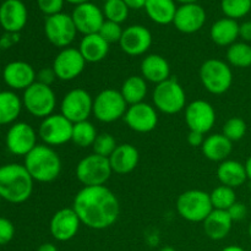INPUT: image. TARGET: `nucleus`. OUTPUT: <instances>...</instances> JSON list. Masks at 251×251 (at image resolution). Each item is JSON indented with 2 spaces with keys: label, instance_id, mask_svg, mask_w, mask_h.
<instances>
[{
  "label": "nucleus",
  "instance_id": "c03bdc74",
  "mask_svg": "<svg viewBox=\"0 0 251 251\" xmlns=\"http://www.w3.org/2000/svg\"><path fill=\"white\" fill-rule=\"evenodd\" d=\"M55 78L56 75L54 73L53 68H44L39 70L38 74H37V81L47 86H50L55 81Z\"/></svg>",
  "mask_w": 251,
  "mask_h": 251
},
{
  "label": "nucleus",
  "instance_id": "09e8293b",
  "mask_svg": "<svg viewBox=\"0 0 251 251\" xmlns=\"http://www.w3.org/2000/svg\"><path fill=\"white\" fill-rule=\"evenodd\" d=\"M37 251H58V248L51 243H44L37 249Z\"/></svg>",
  "mask_w": 251,
  "mask_h": 251
},
{
  "label": "nucleus",
  "instance_id": "f704fd0d",
  "mask_svg": "<svg viewBox=\"0 0 251 251\" xmlns=\"http://www.w3.org/2000/svg\"><path fill=\"white\" fill-rule=\"evenodd\" d=\"M213 210L228 211L232 205L237 202V195L234 189L226 185H220L213 189L210 194Z\"/></svg>",
  "mask_w": 251,
  "mask_h": 251
},
{
  "label": "nucleus",
  "instance_id": "39448f33",
  "mask_svg": "<svg viewBox=\"0 0 251 251\" xmlns=\"http://www.w3.org/2000/svg\"><path fill=\"white\" fill-rule=\"evenodd\" d=\"M176 211L181 218L189 222H203L213 211L210 194L199 189L180 194L176 200Z\"/></svg>",
  "mask_w": 251,
  "mask_h": 251
},
{
  "label": "nucleus",
  "instance_id": "e433bc0d",
  "mask_svg": "<svg viewBox=\"0 0 251 251\" xmlns=\"http://www.w3.org/2000/svg\"><path fill=\"white\" fill-rule=\"evenodd\" d=\"M221 9L228 19H242L251 11V0H222Z\"/></svg>",
  "mask_w": 251,
  "mask_h": 251
},
{
  "label": "nucleus",
  "instance_id": "5701e85b",
  "mask_svg": "<svg viewBox=\"0 0 251 251\" xmlns=\"http://www.w3.org/2000/svg\"><path fill=\"white\" fill-rule=\"evenodd\" d=\"M140 161V153L135 146L130 144L118 145L115 151L110 154L109 163L113 173L125 176L134 171Z\"/></svg>",
  "mask_w": 251,
  "mask_h": 251
},
{
  "label": "nucleus",
  "instance_id": "a18cd8bd",
  "mask_svg": "<svg viewBox=\"0 0 251 251\" xmlns=\"http://www.w3.org/2000/svg\"><path fill=\"white\" fill-rule=\"evenodd\" d=\"M205 141V135L198 131H190L188 135V142L193 147H201Z\"/></svg>",
  "mask_w": 251,
  "mask_h": 251
},
{
  "label": "nucleus",
  "instance_id": "4be33fe9",
  "mask_svg": "<svg viewBox=\"0 0 251 251\" xmlns=\"http://www.w3.org/2000/svg\"><path fill=\"white\" fill-rule=\"evenodd\" d=\"M27 7L21 0H5L0 5V26L7 33H19L27 24Z\"/></svg>",
  "mask_w": 251,
  "mask_h": 251
},
{
  "label": "nucleus",
  "instance_id": "5fc2aeb1",
  "mask_svg": "<svg viewBox=\"0 0 251 251\" xmlns=\"http://www.w3.org/2000/svg\"><path fill=\"white\" fill-rule=\"evenodd\" d=\"M159 251H176V250L172 247H164V248H162Z\"/></svg>",
  "mask_w": 251,
  "mask_h": 251
},
{
  "label": "nucleus",
  "instance_id": "4d7b16f0",
  "mask_svg": "<svg viewBox=\"0 0 251 251\" xmlns=\"http://www.w3.org/2000/svg\"><path fill=\"white\" fill-rule=\"evenodd\" d=\"M2 76V68H1V64H0V77Z\"/></svg>",
  "mask_w": 251,
  "mask_h": 251
},
{
  "label": "nucleus",
  "instance_id": "79ce46f5",
  "mask_svg": "<svg viewBox=\"0 0 251 251\" xmlns=\"http://www.w3.org/2000/svg\"><path fill=\"white\" fill-rule=\"evenodd\" d=\"M15 235V227L7 218L0 217V245L9 244Z\"/></svg>",
  "mask_w": 251,
  "mask_h": 251
},
{
  "label": "nucleus",
  "instance_id": "9b49d317",
  "mask_svg": "<svg viewBox=\"0 0 251 251\" xmlns=\"http://www.w3.org/2000/svg\"><path fill=\"white\" fill-rule=\"evenodd\" d=\"M44 33L54 47L64 49L75 41L77 29L71 15L60 12L47 17L44 21Z\"/></svg>",
  "mask_w": 251,
  "mask_h": 251
},
{
  "label": "nucleus",
  "instance_id": "7c9ffc66",
  "mask_svg": "<svg viewBox=\"0 0 251 251\" xmlns=\"http://www.w3.org/2000/svg\"><path fill=\"white\" fill-rule=\"evenodd\" d=\"M22 100L12 91L0 92V125L14 123L21 113Z\"/></svg>",
  "mask_w": 251,
  "mask_h": 251
},
{
  "label": "nucleus",
  "instance_id": "8fccbe9b",
  "mask_svg": "<svg viewBox=\"0 0 251 251\" xmlns=\"http://www.w3.org/2000/svg\"><path fill=\"white\" fill-rule=\"evenodd\" d=\"M244 166H245V171H247L248 179H249V180H251V156L247 159V162H245Z\"/></svg>",
  "mask_w": 251,
  "mask_h": 251
},
{
  "label": "nucleus",
  "instance_id": "393cba45",
  "mask_svg": "<svg viewBox=\"0 0 251 251\" xmlns=\"http://www.w3.org/2000/svg\"><path fill=\"white\" fill-rule=\"evenodd\" d=\"M202 223L205 234L212 240L225 239L233 227L229 213L222 210H213Z\"/></svg>",
  "mask_w": 251,
  "mask_h": 251
},
{
  "label": "nucleus",
  "instance_id": "9d476101",
  "mask_svg": "<svg viewBox=\"0 0 251 251\" xmlns=\"http://www.w3.org/2000/svg\"><path fill=\"white\" fill-rule=\"evenodd\" d=\"M93 113V98L83 88H74L65 93L60 103V114L73 124L88 120Z\"/></svg>",
  "mask_w": 251,
  "mask_h": 251
},
{
  "label": "nucleus",
  "instance_id": "4c0bfd02",
  "mask_svg": "<svg viewBox=\"0 0 251 251\" xmlns=\"http://www.w3.org/2000/svg\"><path fill=\"white\" fill-rule=\"evenodd\" d=\"M247 123L242 118H230L223 125V135L232 142L239 141L247 134Z\"/></svg>",
  "mask_w": 251,
  "mask_h": 251
},
{
  "label": "nucleus",
  "instance_id": "c756f323",
  "mask_svg": "<svg viewBox=\"0 0 251 251\" xmlns=\"http://www.w3.org/2000/svg\"><path fill=\"white\" fill-rule=\"evenodd\" d=\"M176 0H147L146 14L157 25L173 24L176 12Z\"/></svg>",
  "mask_w": 251,
  "mask_h": 251
},
{
  "label": "nucleus",
  "instance_id": "1a4fd4ad",
  "mask_svg": "<svg viewBox=\"0 0 251 251\" xmlns=\"http://www.w3.org/2000/svg\"><path fill=\"white\" fill-rule=\"evenodd\" d=\"M127 103L123 98L120 91L107 88L93 98V113L100 123H114L124 118L127 110Z\"/></svg>",
  "mask_w": 251,
  "mask_h": 251
},
{
  "label": "nucleus",
  "instance_id": "13d9d810",
  "mask_svg": "<svg viewBox=\"0 0 251 251\" xmlns=\"http://www.w3.org/2000/svg\"><path fill=\"white\" fill-rule=\"evenodd\" d=\"M249 206H250V208H251V198H250V201H249Z\"/></svg>",
  "mask_w": 251,
  "mask_h": 251
},
{
  "label": "nucleus",
  "instance_id": "f03ea898",
  "mask_svg": "<svg viewBox=\"0 0 251 251\" xmlns=\"http://www.w3.org/2000/svg\"><path fill=\"white\" fill-rule=\"evenodd\" d=\"M33 179L24 164L0 167V198L11 203H22L33 193Z\"/></svg>",
  "mask_w": 251,
  "mask_h": 251
},
{
  "label": "nucleus",
  "instance_id": "864d4df0",
  "mask_svg": "<svg viewBox=\"0 0 251 251\" xmlns=\"http://www.w3.org/2000/svg\"><path fill=\"white\" fill-rule=\"evenodd\" d=\"M176 1L180 2L181 5H184V4H195V2H198L199 0H176Z\"/></svg>",
  "mask_w": 251,
  "mask_h": 251
},
{
  "label": "nucleus",
  "instance_id": "7ed1b4c3",
  "mask_svg": "<svg viewBox=\"0 0 251 251\" xmlns=\"http://www.w3.org/2000/svg\"><path fill=\"white\" fill-rule=\"evenodd\" d=\"M25 168L34 181L51 183L61 173V159L53 147L47 145H37L26 157Z\"/></svg>",
  "mask_w": 251,
  "mask_h": 251
},
{
  "label": "nucleus",
  "instance_id": "20e7f679",
  "mask_svg": "<svg viewBox=\"0 0 251 251\" xmlns=\"http://www.w3.org/2000/svg\"><path fill=\"white\" fill-rule=\"evenodd\" d=\"M152 100L157 110L168 115L178 114L186 107L185 91L176 78H168L156 85Z\"/></svg>",
  "mask_w": 251,
  "mask_h": 251
},
{
  "label": "nucleus",
  "instance_id": "c9c22d12",
  "mask_svg": "<svg viewBox=\"0 0 251 251\" xmlns=\"http://www.w3.org/2000/svg\"><path fill=\"white\" fill-rule=\"evenodd\" d=\"M129 7L124 0H107L103 6V15L107 21L122 25L129 16Z\"/></svg>",
  "mask_w": 251,
  "mask_h": 251
},
{
  "label": "nucleus",
  "instance_id": "6e6d98bb",
  "mask_svg": "<svg viewBox=\"0 0 251 251\" xmlns=\"http://www.w3.org/2000/svg\"><path fill=\"white\" fill-rule=\"evenodd\" d=\"M248 232H249V237L251 238V222H250V225H249V229H248Z\"/></svg>",
  "mask_w": 251,
  "mask_h": 251
},
{
  "label": "nucleus",
  "instance_id": "ddd939ff",
  "mask_svg": "<svg viewBox=\"0 0 251 251\" xmlns=\"http://www.w3.org/2000/svg\"><path fill=\"white\" fill-rule=\"evenodd\" d=\"M86 60L77 48H64L53 60V70L56 78L61 81H73L85 70Z\"/></svg>",
  "mask_w": 251,
  "mask_h": 251
},
{
  "label": "nucleus",
  "instance_id": "a19ab883",
  "mask_svg": "<svg viewBox=\"0 0 251 251\" xmlns=\"http://www.w3.org/2000/svg\"><path fill=\"white\" fill-rule=\"evenodd\" d=\"M64 2H65V0H37L38 9L47 17L60 14L61 10H63Z\"/></svg>",
  "mask_w": 251,
  "mask_h": 251
},
{
  "label": "nucleus",
  "instance_id": "cd10ccee",
  "mask_svg": "<svg viewBox=\"0 0 251 251\" xmlns=\"http://www.w3.org/2000/svg\"><path fill=\"white\" fill-rule=\"evenodd\" d=\"M217 178L221 185L237 189L247 181L248 176L245 166L235 159H226L217 168Z\"/></svg>",
  "mask_w": 251,
  "mask_h": 251
},
{
  "label": "nucleus",
  "instance_id": "2f4dec72",
  "mask_svg": "<svg viewBox=\"0 0 251 251\" xmlns=\"http://www.w3.org/2000/svg\"><path fill=\"white\" fill-rule=\"evenodd\" d=\"M120 93L127 105L144 102L147 95V81L142 76H130L123 82Z\"/></svg>",
  "mask_w": 251,
  "mask_h": 251
},
{
  "label": "nucleus",
  "instance_id": "423d86ee",
  "mask_svg": "<svg viewBox=\"0 0 251 251\" xmlns=\"http://www.w3.org/2000/svg\"><path fill=\"white\" fill-rule=\"evenodd\" d=\"M22 104L25 109L36 118H44L54 114L56 107V96L50 86L36 82L24 91Z\"/></svg>",
  "mask_w": 251,
  "mask_h": 251
},
{
  "label": "nucleus",
  "instance_id": "aec40b11",
  "mask_svg": "<svg viewBox=\"0 0 251 251\" xmlns=\"http://www.w3.org/2000/svg\"><path fill=\"white\" fill-rule=\"evenodd\" d=\"M206 22V11L200 4H184L176 9L173 25L179 32L185 34L200 31Z\"/></svg>",
  "mask_w": 251,
  "mask_h": 251
},
{
  "label": "nucleus",
  "instance_id": "6ab92c4d",
  "mask_svg": "<svg viewBox=\"0 0 251 251\" xmlns=\"http://www.w3.org/2000/svg\"><path fill=\"white\" fill-rule=\"evenodd\" d=\"M82 225L74 208H61L56 211L50 220L49 230L51 237L58 242H69L76 237Z\"/></svg>",
  "mask_w": 251,
  "mask_h": 251
},
{
  "label": "nucleus",
  "instance_id": "bf43d9fd",
  "mask_svg": "<svg viewBox=\"0 0 251 251\" xmlns=\"http://www.w3.org/2000/svg\"><path fill=\"white\" fill-rule=\"evenodd\" d=\"M104 1H107V0H104Z\"/></svg>",
  "mask_w": 251,
  "mask_h": 251
},
{
  "label": "nucleus",
  "instance_id": "ea45409f",
  "mask_svg": "<svg viewBox=\"0 0 251 251\" xmlns=\"http://www.w3.org/2000/svg\"><path fill=\"white\" fill-rule=\"evenodd\" d=\"M123 31L124 29L122 28L119 24H115V22L112 21H107L105 20L104 24L102 25L100 29V36L102 37L104 41H107L108 43L112 44V43H119L120 38L123 36Z\"/></svg>",
  "mask_w": 251,
  "mask_h": 251
},
{
  "label": "nucleus",
  "instance_id": "72a5a7b5",
  "mask_svg": "<svg viewBox=\"0 0 251 251\" xmlns=\"http://www.w3.org/2000/svg\"><path fill=\"white\" fill-rule=\"evenodd\" d=\"M227 60L234 68L251 66V46L247 42H235L227 49Z\"/></svg>",
  "mask_w": 251,
  "mask_h": 251
},
{
  "label": "nucleus",
  "instance_id": "bb28decb",
  "mask_svg": "<svg viewBox=\"0 0 251 251\" xmlns=\"http://www.w3.org/2000/svg\"><path fill=\"white\" fill-rule=\"evenodd\" d=\"M239 26L237 20L223 19L217 20L211 26L210 37L215 44L220 47H230L239 38Z\"/></svg>",
  "mask_w": 251,
  "mask_h": 251
},
{
  "label": "nucleus",
  "instance_id": "f8f14e48",
  "mask_svg": "<svg viewBox=\"0 0 251 251\" xmlns=\"http://www.w3.org/2000/svg\"><path fill=\"white\" fill-rule=\"evenodd\" d=\"M73 127V123L66 119L63 114H51L42 120L38 135L47 146H61L71 141Z\"/></svg>",
  "mask_w": 251,
  "mask_h": 251
},
{
  "label": "nucleus",
  "instance_id": "c85d7f7f",
  "mask_svg": "<svg viewBox=\"0 0 251 251\" xmlns=\"http://www.w3.org/2000/svg\"><path fill=\"white\" fill-rule=\"evenodd\" d=\"M201 150L206 158L221 163V162L228 159V157L232 153L233 142L228 140L223 134H212L206 137Z\"/></svg>",
  "mask_w": 251,
  "mask_h": 251
},
{
  "label": "nucleus",
  "instance_id": "603ef678",
  "mask_svg": "<svg viewBox=\"0 0 251 251\" xmlns=\"http://www.w3.org/2000/svg\"><path fill=\"white\" fill-rule=\"evenodd\" d=\"M65 1H68L69 4H73V5H81V4H85V2H90L91 0H65Z\"/></svg>",
  "mask_w": 251,
  "mask_h": 251
},
{
  "label": "nucleus",
  "instance_id": "2eb2a0df",
  "mask_svg": "<svg viewBox=\"0 0 251 251\" xmlns=\"http://www.w3.org/2000/svg\"><path fill=\"white\" fill-rule=\"evenodd\" d=\"M37 146V134L33 127L24 122L15 123L6 134V147L15 156L26 157Z\"/></svg>",
  "mask_w": 251,
  "mask_h": 251
},
{
  "label": "nucleus",
  "instance_id": "4468645a",
  "mask_svg": "<svg viewBox=\"0 0 251 251\" xmlns=\"http://www.w3.org/2000/svg\"><path fill=\"white\" fill-rule=\"evenodd\" d=\"M185 123L190 131L207 134L216 123L215 108L203 100H196L185 107Z\"/></svg>",
  "mask_w": 251,
  "mask_h": 251
},
{
  "label": "nucleus",
  "instance_id": "58836bf2",
  "mask_svg": "<svg viewBox=\"0 0 251 251\" xmlns=\"http://www.w3.org/2000/svg\"><path fill=\"white\" fill-rule=\"evenodd\" d=\"M117 146V140L114 139V136L112 134L103 132V134L98 135L95 144H93V153L109 158L110 154L115 151Z\"/></svg>",
  "mask_w": 251,
  "mask_h": 251
},
{
  "label": "nucleus",
  "instance_id": "a878e982",
  "mask_svg": "<svg viewBox=\"0 0 251 251\" xmlns=\"http://www.w3.org/2000/svg\"><path fill=\"white\" fill-rule=\"evenodd\" d=\"M109 46L110 44L104 41L100 36V33H93L83 36L80 42L78 50L82 54L86 63L95 64L107 58L108 53H109Z\"/></svg>",
  "mask_w": 251,
  "mask_h": 251
},
{
  "label": "nucleus",
  "instance_id": "412c9836",
  "mask_svg": "<svg viewBox=\"0 0 251 251\" xmlns=\"http://www.w3.org/2000/svg\"><path fill=\"white\" fill-rule=\"evenodd\" d=\"M2 78L12 90L25 91L36 82L37 73L31 64L16 60L5 65L2 69Z\"/></svg>",
  "mask_w": 251,
  "mask_h": 251
},
{
  "label": "nucleus",
  "instance_id": "f257e3e1",
  "mask_svg": "<svg viewBox=\"0 0 251 251\" xmlns=\"http://www.w3.org/2000/svg\"><path fill=\"white\" fill-rule=\"evenodd\" d=\"M73 208L83 226L96 230L112 227L120 215L119 200L105 185L83 186L74 198Z\"/></svg>",
  "mask_w": 251,
  "mask_h": 251
},
{
  "label": "nucleus",
  "instance_id": "f3484780",
  "mask_svg": "<svg viewBox=\"0 0 251 251\" xmlns=\"http://www.w3.org/2000/svg\"><path fill=\"white\" fill-rule=\"evenodd\" d=\"M71 17L77 32L83 36L98 33L105 21L103 10L91 1L75 6Z\"/></svg>",
  "mask_w": 251,
  "mask_h": 251
},
{
  "label": "nucleus",
  "instance_id": "49530a36",
  "mask_svg": "<svg viewBox=\"0 0 251 251\" xmlns=\"http://www.w3.org/2000/svg\"><path fill=\"white\" fill-rule=\"evenodd\" d=\"M239 37L244 42H251V21H245L239 26Z\"/></svg>",
  "mask_w": 251,
  "mask_h": 251
},
{
  "label": "nucleus",
  "instance_id": "dca6fc26",
  "mask_svg": "<svg viewBox=\"0 0 251 251\" xmlns=\"http://www.w3.org/2000/svg\"><path fill=\"white\" fill-rule=\"evenodd\" d=\"M124 120L132 131L146 134L156 129L158 124V114L153 105L141 102L127 107Z\"/></svg>",
  "mask_w": 251,
  "mask_h": 251
},
{
  "label": "nucleus",
  "instance_id": "6e6552de",
  "mask_svg": "<svg viewBox=\"0 0 251 251\" xmlns=\"http://www.w3.org/2000/svg\"><path fill=\"white\" fill-rule=\"evenodd\" d=\"M113 171L109 158L91 153L76 166V178L83 186H100L109 180Z\"/></svg>",
  "mask_w": 251,
  "mask_h": 251
},
{
  "label": "nucleus",
  "instance_id": "3c124183",
  "mask_svg": "<svg viewBox=\"0 0 251 251\" xmlns=\"http://www.w3.org/2000/svg\"><path fill=\"white\" fill-rule=\"evenodd\" d=\"M222 251H245L242 247H238V245H229V247H226Z\"/></svg>",
  "mask_w": 251,
  "mask_h": 251
},
{
  "label": "nucleus",
  "instance_id": "0eeeda50",
  "mask_svg": "<svg viewBox=\"0 0 251 251\" xmlns=\"http://www.w3.org/2000/svg\"><path fill=\"white\" fill-rule=\"evenodd\" d=\"M200 80L206 91L212 95H223L233 83L232 69L220 59H208L200 68Z\"/></svg>",
  "mask_w": 251,
  "mask_h": 251
},
{
  "label": "nucleus",
  "instance_id": "de8ad7c7",
  "mask_svg": "<svg viewBox=\"0 0 251 251\" xmlns=\"http://www.w3.org/2000/svg\"><path fill=\"white\" fill-rule=\"evenodd\" d=\"M146 1L147 0H124V2L126 4V6L129 7V9H132V10L145 9Z\"/></svg>",
  "mask_w": 251,
  "mask_h": 251
},
{
  "label": "nucleus",
  "instance_id": "37998d69",
  "mask_svg": "<svg viewBox=\"0 0 251 251\" xmlns=\"http://www.w3.org/2000/svg\"><path fill=\"white\" fill-rule=\"evenodd\" d=\"M227 212L229 213V216H230V218H232L233 222H239V221H243L245 217H247L248 207H247V205H244L243 202L237 201L234 205L230 206L229 210H228Z\"/></svg>",
  "mask_w": 251,
  "mask_h": 251
},
{
  "label": "nucleus",
  "instance_id": "a211bd4d",
  "mask_svg": "<svg viewBox=\"0 0 251 251\" xmlns=\"http://www.w3.org/2000/svg\"><path fill=\"white\" fill-rule=\"evenodd\" d=\"M119 46L130 56L144 55L152 46V33L141 25H132L123 31Z\"/></svg>",
  "mask_w": 251,
  "mask_h": 251
},
{
  "label": "nucleus",
  "instance_id": "473e14b6",
  "mask_svg": "<svg viewBox=\"0 0 251 251\" xmlns=\"http://www.w3.org/2000/svg\"><path fill=\"white\" fill-rule=\"evenodd\" d=\"M97 136L98 134L97 130H96V126L90 122V120H85V122H80L74 124L71 141H73L76 146L81 147V149L93 146Z\"/></svg>",
  "mask_w": 251,
  "mask_h": 251
},
{
  "label": "nucleus",
  "instance_id": "b1692460",
  "mask_svg": "<svg viewBox=\"0 0 251 251\" xmlns=\"http://www.w3.org/2000/svg\"><path fill=\"white\" fill-rule=\"evenodd\" d=\"M140 70H141V76L147 82L156 83V85L171 78L169 63L159 54H149L145 56L140 65Z\"/></svg>",
  "mask_w": 251,
  "mask_h": 251
}]
</instances>
